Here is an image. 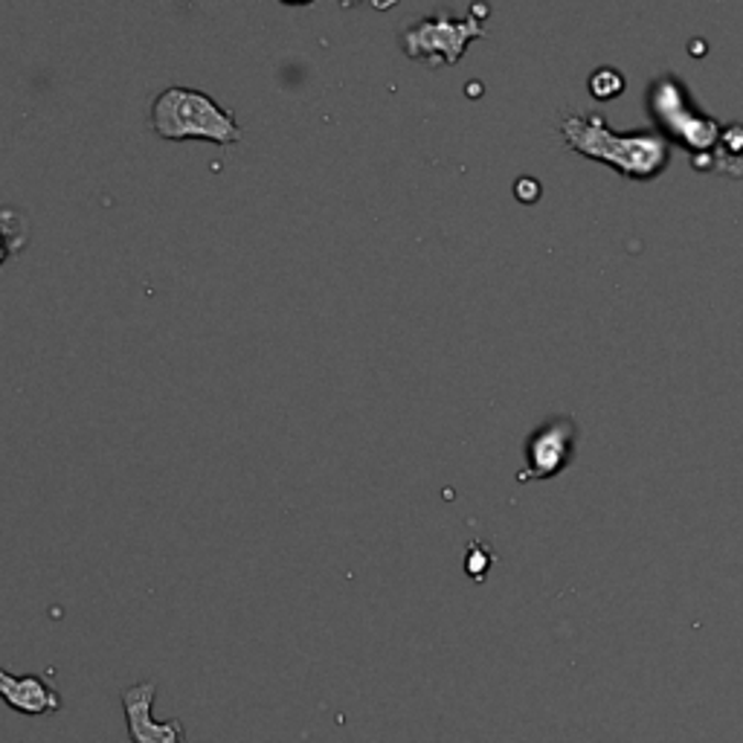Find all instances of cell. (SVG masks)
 <instances>
[{
  "instance_id": "10",
  "label": "cell",
  "mask_w": 743,
  "mask_h": 743,
  "mask_svg": "<svg viewBox=\"0 0 743 743\" xmlns=\"http://www.w3.org/2000/svg\"><path fill=\"white\" fill-rule=\"evenodd\" d=\"M491 564H494L491 550H488L483 541L470 543L468 555H465V573H468L474 581H483L485 575H488V569H491Z\"/></svg>"
},
{
  "instance_id": "7",
  "label": "cell",
  "mask_w": 743,
  "mask_h": 743,
  "mask_svg": "<svg viewBox=\"0 0 743 743\" xmlns=\"http://www.w3.org/2000/svg\"><path fill=\"white\" fill-rule=\"evenodd\" d=\"M0 700L18 714H30V718H41V714H53L62 709V695L56 688L47 686L41 677H15L9 670L0 668Z\"/></svg>"
},
{
  "instance_id": "8",
  "label": "cell",
  "mask_w": 743,
  "mask_h": 743,
  "mask_svg": "<svg viewBox=\"0 0 743 743\" xmlns=\"http://www.w3.org/2000/svg\"><path fill=\"white\" fill-rule=\"evenodd\" d=\"M714 169L727 178H743V125H729L720 131Z\"/></svg>"
},
{
  "instance_id": "1",
  "label": "cell",
  "mask_w": 743,
  "mask_h": 743,
  "mask_svg": "<svg viewBox=\"0 0 743 743\" xmlns=\"http://www.w3.org/2000/svg\"><path fill=\"white\" fill-rule=\"evenodd\" d=\"M566 146L573 152L607 163L610 169L631 180H656L668 169L670 143L654 131L619 134L607 125L601 113H566L557 122Z\"/></svg>"
},
{
  "instance_id": "11",
  "label": "cell",
  "mask_w": 743,
  "mask_h": 743,
  "mask_svg": "<svg viewBox=\"0 0 743 743\" xmlns=\"http://www.w3.org/2000/svg\"><path fill=\"white\" fill-rule=\"evenodd\" d=\"M514 192H518V198L523 203H532V201H537V198H541V184H537L534 178H520L518 189H514Z\"/></svg>"
},
{
  "instance_id": "12",
  "label": "cell",
  "mask_w": 743,
  "mask_h": 743,
  "mask_svg": "<svg viewBox=\"0 0 743 743\" xmlns=\"http://www.w3.org/2000/svg\"><path fill=\"white\" fill-rule=\"evenodd\" d=\"M12 253H15V247H12V244H9L7 235L0 233V265H3V262H7L9 256H12Z\"/></svg>"
},
{
  "instance_id": "2",
  "label": "cell",
  "mask_w": 743,
  "mask_h": 743,
  "mask_svg": "<svg viewBox=\"0 0 743 743\" xmlns=\"http://www.w3.org/2000/svg\"><path fill=\"white\" fill-rule=\"evenodd\" d=\"M152 129L163 140H203L215 146H233L242 129L230 108H221L210 93L192 88H166L152 106Z\"/></svg>"
},
{
  "instance_id": "9",
  "label": "cell",
  "mask_w": 743,
  "mask_h": 743,
  "mask_svg": "<svg viewBox=\"0 0 743 743\" xmlns=\"http://www.w3.org/2000/svg\"><path fill=\"white\" fill-rule=\"evenodd\" d=\"M624 90V76L616 67H598L590 76V93L596 99H616Z\"/></svg>"
},
{
  "instance_id": "5",
  "label": "cell",
  "mask_w": 743,
  "mask_h": 743,
  "mask_svg": "<svg viewBox=\"0 0 743 743\" xmlns=\"http://www.w3.org/2000/svg\"><path fill=\"white\" fill-rule=\"evenodd\" d=\"M575 439H578L575 421L569 415H552L525 442V465L529 468L518 474L520 483L557 477L573 462Z\"/></svg>"
},
{
  "instance_id": "4",
  "label": "cell",
  "mask_w": 743,
  "mask_h": 743,
  "mask_svg": "<svg viewBox=\"0 0 743 743\" xmlns=\"http://www.w3.org/2000/svg\"><path fill=\"white\" fill-rule=\"evenodd\" d=\"M647 106L654 108L656 120L663 122L665 129L683 143L686 148L695 152V169H709V152L718 146L720 125L703 113L691 111V102L686 97V88L677 79H659L651 88ZM714 163V160H711Z\"/></svg>"
},
{
  "instance_id": "6",
  "label": "cell",
  "mask_w": 743,
  "mask_h": 743,
  "mask_svg": "<svg viewBox=\"0 0 743 743\" xmlns=\"http://www.w3.org/2000/svg\"><path fill=\"white\" fill-rule=\"evenodd\" d=\"M154 683H137V686L122 688V709H125V723H129L131 743H189L184 729V720H154Z\"/></svg>"
},
{
  "instance_id": "3",
  "label": "cell",
  "mask_w": 743,
  "mask_h": 743,
  "mask_svg": "<svg viewBox=\"0 0 743 743\" xmlns=\"http://www.w3.org/2000/svg\"><path fill=\"white\" fill-rule=\"evenodd\" d=\"M488 30L477 15L456 18L447 9H439L436 15L419 18L415 24L407 26L401 41L404 53L415 62H428L430 67L456 65L474 38H485Z\"/></svg>"
}]
</instances>
